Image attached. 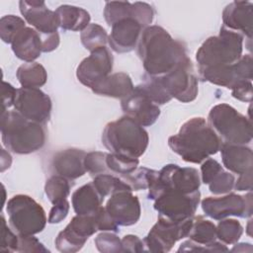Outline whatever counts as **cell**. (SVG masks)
<instances>
[{"instance_id":"cell-1","label":"cell","mask_w":253,"mask_h":253,"mask_svg":"<svg viewBox=\"0 0 253 253\" xmlns=\"http://www.w3.org/2000/svg\"><path fill=\"white\" fill-rule=\"evenodd\" d=\"M136 47L146 74L151 76L168 73L187 57L185 44L155 25L142 30Z\"/></svg>"},{"instance_id":"cell-2","label":"cell","mask_w":253,"mask_h":253,"mask_svg":"<svg viewBox=\"0 0 253 253\" xmlns=\"http://www.w3.org/2000/svg\"><path fill=\"white\" fill-rule=\"evenodd\" d=\"M222 142L204 118L197 117L182 125L177 134L168 138V145L184 161L201 163L219 151Z\"/></svg>"},{"instance_id":"cell-3","label":"cell","mask_w":253,"mask_h":253,"mask_svg":"<svg viewBox=\"0 0 253 253\" xmlns=\"http://www.w3.org/2000/svg\"><path fill=\"white\" fill-rule=\"evenodd\" d=\"M0 129L3 145L17 154L40 150L46 138L42 125L29 121L16 110L1 112Z\"/></svg>"},{"instance_id":"cell-4","label":"cell","mask_w":253,"mask_h":253,"mask_svg":"<svg viewBox=\"0 0 253 253\" xmlns=\"http://www.w3.org/2000/svg\"><path fill=\"white\" fill-rule=\"evenodd\" d=\"M147 131L128 116H124L106 125L102 142L111 153L130 158L140 157L148 146Z\"/></svg>"},{"instance_id":"cell-5","label":"cell","mask_w":253,"mask_h":253,"mask_svg":"<svg viewBox=\"0 0 253 253\" xmlns=\"http://www.w3.org/2000/svg\"><path fill=\"white\" fill-rule=\"evenodd\" d=\"M243 37L224 27L217 36L210 37L196 53L198 68L229 65L242 56Z\"/></svg>"},{"instance_id":"cell-6","label":"cell","mask_w":253,"mask_h":253,"mask_svg":"<svg viewBox=\"0 0 253 253\" xmlns=\"http://www.w3.org/2000/svg\"><path fill=\"white\" fill-rule=\"evenodd\" d=\"M207 123L222 143L245 145L252 140L251 121L228 104L213 106Z\"/></svg>"},{"instance_id":"cell-7","label":"cell","mask_w":253,"mask_h":253,"mask_svg":"<svg viewBox=\"0 0 253 253\" xmlns=\"http://www.w3.org/2000/svg\"><path fill=\"white\" fill-rule=\"evenodd\" d=\"M200 173L193 167L167 164L160 171L150 169L148 174V199L156 200L168 191L191 194L199 190Z\"/></svg>"},{"instance_id":"cell-8","label":"cell","mask_w":253,"mask_h":253,"mask_svg":"<svg viewBox=\"0 0 253 253\" xmlns=\"http://www.w3.org/2000/svg\"><path fill=\"white\" fill-rule=\"evenodd\" d=\"M6 211L10 227L19 236L42 232L47 221L42 205L27 195L13 196L7 202Z\"/></svg>"},{"instance_id":"cell-9","label":"cell","mask_w":253,"mask_h":253,"mask_svg":"<svg viewBox=\"0 0 253 253\" xmlns=\"http://www.w3.org/2000/svg\"><path fill=\"white\" fill-rule=\"evenodd\" d=\"M159 84L172 99L182 103L194 101L198 95V77L192 60L187 56L166 74L156 76Z\"/></svg>"},{"instance_id":"cell-10","label":"cell","mask_w":253,"mask_h":253,"mask_svg":"<svg viewBox=\"0 0 253 253\" xmlns=\"http://www.w3.org/2000/svg\"><path fill=\"white\" fill-rule=\"evenodd\" d=\"M193 223V217L184 221L175 222L158 216L156 223L143 239L146 251L168 252L178 240L189 235Z\"/></svg>"},{"instance_id":"cell-11","label":"cell","mask_w":253,"mask_h":253,"mask_svg":"<svg viewBox=\"0 0 253 253\" xmlns=\"http://www.w3.org/2000/svg\"><path fill=\"white\" fill-rule=\"evenodd\" d=\"M154 201L153 207L158 216L180 222L195 215L201 201V193L199 190L191 194L168 191Z\"/></svg>"},{"instance_id":"cell-12","label":"cell","mask_w":253,"mask_h":253,"mask_svg":"<svg viewBox=\"0 0 253 253\" xmlns=\"http://www.w3.org/2000/svg\"><path fill=\"white\" fill-rule=\"evenodd\" d=\"M198 70L204 81L232 89L241 81H252L253 59L251 54H245L232 64L198 68Z\"/></svg>"},{"instance_id":"cell-13","label":"cell","mask_w":253,"mask_h":253,"mask_svg":"<svg viewBox=\"0 0 253 253\" xmlns=\"http://www.w3.org/2000/svg\"><path fill=\"white\" fill-rule=\"evenodd\" d=\"M201 206L205 214L215 220L230 215L250 217L252 215V194L249 191L244 196L230 193L223 197H207L202 200Z\"/></svg>"},{"instance_id":"cell-14","label":"cell","mask_w":253,"mask_h":253,"mask_svg":"<svg viewBox=\"0 0 253 253\" xmlns=\"http://www.w3.org/2000/svg\"><path fill=\"white\" fill-rule=\"evenodd\" d=\"M15 110L29 121L43 125L51 114V100L39 88L21 87L17 89Z\"/></svg>"},{"instance_id":"cell-15","label":"cell","mask_w":253,"mask_h":253,"mask_svg":"<svg viewBox=\"0 0 253 253\" xmlns=\"http://www.w3.org/2000/svg\"><path fill=\"white\" fill-rule=\"evenodd\" d=\"M98 231L94 214L75 215L55 238V246L63 253L79 251L88 238Z\"/></svg>"},{"instance_id":"cell-16","label":"cell","mask_w":253,"mask_h":253,"mask_svg":"<svg viewBox=\"0 0 253 253\" xmlns=\"http://www.w3.org/2000/svg\"><path fill=\"white\" fill-rule=\"evenodd\" d=\"M114 58L110 49L106 46L91 51L77 67L76 76L78 80L90 89L102 79L110 75L113 69Z\"/></svg>"},{"instance_id":"cell-17","label":"cell","mask_w":253,"mask_h":253,"mask_svg":"<svg viewBox=\"0 0 253 253\" xmlns=\"http://www.w3.org/2000/svg\"><path fill=\"white\" fill-rule=\"evenodd\" d=\"M121 107L126 116L133 119L141 126H150L158 119L160 109L137 85L121 100Z\"/></svg>"},{"instance_id":"cell-18","label":"cell","mask_w":253,"mask_h":253,"mask_svg":"<svg viewBox=\"0 0 253 253\" xmlns=\"http://www.w3.org/2000/svg\"><path fill=\"white\" fill-rule=\"evenodd\" d=\"M131 192L126 190L115 192L107 202L105 208L118 225H133L140 217L139 200Z\"/></svg>"},{"instance_id":"cell-19","label":"cell","mask_w":253,"mask_h":253,"mask_svg":"<svg viewBox=\"0 0 253 253\" xmlns=\"http://www.w3.org/2000/svg\"><path fill=\"white\" fill-rule=\"evenodd\" d=\"M20 12L28 24L40 34L46 35L57 32L59 19L56 11L49 10L44 1L22 0L19 2Z\"/></svg>"},{"instance_id":"cell-20","label":"cell","mask_w":253,"mask_h":253,"mask_svg":"<svg viewBox=\"0 0 253 253\" xmlns=\"http://www.w3.org/2000/svg\"><path fill=\"white\" fill-rule=\"evenodd\" d=\"M111 34L108 36L110 47L118 52H129L136 47L140 34L144 29L132 18L122 19L113 24Z\"/></svg>"},{"instance_id":"cell-21","label":"cell","mask_w":253,"mask_h":253,"mask_svg":"<svg viewBox=\"0 0 253 253\" xmlns=\"http://www.w3.org/2000/svg\"><path fill=\"white\" fill-rule=\"evenodd\" d=\"M252 8L253 5L249 1H233L229 3L222 12V27L240 34L243 38L245 37L251 42L253 25Z\"/></svg>"},{"instance_id":"cell-22","label":"cell","mask_w":253,"mask_h":253,"mask_svg":"<svg viewBox=\"0 0 253 253\" xmlns=\"http://www.w3.org/2000/svg\"><path fill=\"white\" fill-rule=\"evenodd\" d=\"M86 152L77 148H68L57 152L51 161V167L56 175L68 180H75L86 173L84 157Z\"/></svg>"},{"instance_id":"cell-23","label":"cell","mask_w":253,"mask_h":253,"mask_svg":"<svg viewBox=\"0 0 253 253\" xmlns=\"http://www.w3.org/2000/svg\"><path fill=\"white\" fill-rule=\"evenodd\" d=\"M11 46L18 58L26 62H34L42 52L41 34L33 28L25 27L15 36Z\"/></svg>"},{"instance_id":"cell-24","label":"cell","mask_w":253,"mask_h":253,"mask_svg":"<svg viewBox=\"0 0 253 253\" xmlns=\"http://www.w3.org/2000/svg\"><path fill=\"white\" fill-rule=\"evenodd\" d=\"M219 151L223 166L232 173L241 175L252 170L253 153L250 147L245 145L222 143Z\"/></svg>"},{"instance_id":"cell-25","label":"cell","mask_w":253,"mask_h":253,"mask_svg":"<svg viewBox=\"0 0 253 253\" xmlns=\"http://www.w3.org/2000/svg\"><path fill=\"white\" fill-rule=\"evenodd\" d=\"M134 86L129 75L126 72H117L108 75L96 85H94L91 90L101 96L112 97L117 99H123L126 97L132 90Z\"/></svg>"},{"instance_id":"cell-26","label":"cell","mask_w":253,"mask_h":253,"mask_svg":"<svg viewBox=\"0 0 253 253\" xmlns=\"http://www.w3.org/2000/svg\"><path fill=\"white\" fill-rule=\"evenodd\" d=\"M104 198L98 193L93 183H88L74 191L71 203L74 211L80 215L94 214L101 207Z\"/></svg>"},{"instance_id":"cell-27","label":"cell","mask_w":253,"mask_h":253,"mask_svg":"<svg viewBox=\"0 0 253 253\" xmlns=\"http://www.w3.org/2000/svg\"><path fill=\"white\" fill-rule=\"evenodd\" d=\"M59 27L64 31H83L90 23V14L83 8L72 5H61L56 9Z\"/></svg>"},{"instance_id":"cell-28","label":"cell","mask_w":253,"mask_h":253,"mask_svg":"<svg viewBox=\"0 0 253 253\" xmlns=\"http://www.w3.org/2000/svg\"><path fill=\"white\" fill-rule=\"evenodd\" d=\"M18 81L22 87L39 88L45 84L47 73L39 62H27L18 67L16 72Z\"/></svg>"},{"instance_id":"cell-29","label":"cell","mask_w":253,"mask_h":253,"mask_svg":"<svg viewBox=\"0 0 253 253\" xmlns=\"http://www.w3.org/2000/svg\"><path fill=\"white\" fill-rule=\"evenodd\" d=\"M190 240L201 244L208 245L216 240V226L213 222L205 219L202 215L193 216V223L189 232Z\"/></svg>"},{"instance_id":"cell-30","label":"cell","mask_w":253,"mask_h":253,"mask_svg":"<svg viewBox=\"0 0 253 253\" xmlns=\"http://www.w3.org/2000/svg\"><path fill=\"white\" fill-rule=\"evenodd\" d=\"M44 192L52 205L61 203L67 200L70 194L69 180L59 175H53L46 180Z\"/></svg>"},{"instance_id":"cell-31","label":"cell","mask_w":253,"mask_h":253,"mask_svg":"<svg viewBox=\"0 0 253 253\" xmlns=\"http://www.w3.org/2000/svg\"><path fill=\"white\" fill-rule=\"evenodd\" d=\"M92 183L102 198L112 195L118 191H132L121 177L119 178L109 173L95 176Z\"/></svg>"},{"instance_id":"cell-32","label":"cell","mask_w":253,"mask_h":253,"mask_svg":"<svg viewBox=\"0 0 253 253\" xmlns=\"http://www.w3.org/2000/svg\"><path fill=\"white\" fill-rule=\"evenodd\" d=\"M81 42L86 49L93 51L99 47L105 46L108 42V34L106 30L98 24H89L80 35Z\"/></svg>"},{"instance_id":"cell-33","label":"cell","mask_w":253,"mask_h":253,"mask_svg":"<svg viewBox=\"0 0 253 253\" xmlns=\"http://www.w3.org/2000/svg\"><path fill=\"white\" fill-rule=\"evenodd\" d=\"M104 17L107 24L110 27L122 19H126V18L134 19L133 3L122 2V1L106 2L105 9H104Z\"/></svg>"},{"instance_id":"cell-34","label":"cell","mask_w":253,"mask_h":253,"mask_svg":"<svg viewBox=\"0 0 253 253\" xmlns=\"http://www.w3.org/2000/svg\"><path fill=\"white\" fill-rule=\"evenodd\" d=\"M243 233L240 222L234 218L220 219L216 225V237L223 244L236 243Z\"/></svg>"},{"instance_id":"cell-35","label":"cell","mask_w":253,"mask_h":253,"mask_svg":"<svg viewBox=\"0 0 253 253\" xmlns=\"http://www.w3.org/2000/svg\"><path fill=\"white\" fill-rule=\"evenodd\" d=\"M138 158H130L121 154L107 153L106 165L112 173L126 175L132 173L138 166Z\"/></svg>"},{"instance_id":"cell-36","label":"cell","mask_w":253,"mask_h":253,"mask_svg":"<svg viewBox=\"0 0 253 253\" xmlns=\"http://www.w3.org/2000/svg\"><path fill=\"white\" fill-rule=\"evenodd\" d=\"M26 27L25 21L15 15L3 16L0 20V37L6 43H11L15 36Z\"/></svg>"},{"instance_id":"cell-37","label":"cell","mask_w":253,"mask_h":253,"mask_svg":"<svg viewBox=\"0 0 253 253\" xmlns=\"http://www.w3.org/2000/svg\"><path fill=\"white\" fill-rule=\"evenodd\" d=\"M106 152L100 151L86 153L84 157V166L86 172H88L92 177L109 172V169L106 165Z\"/></svg>"},{"instance_id":"cell-38","label":"cell","mask_w":253,"mask_h":253,"mask_svg":"<svg viewBox=\"0 0 253 253\" xmlns=\"http://www.w3.org/2000/svg\"><path fill=\"white\" fill-rule=\"evenodd\" d=\"M234 183L235 178L233 174L221 170L212 178V180L208 185L211 193H212L213 195H222L228 194L230 191H232Z\"/></svg>"},{"instance_id":"cell-39","label":"cell","mask_w":253,"mask_h":253,"mask_svg":"<svg viewBox=\"0 0 253 253\" xmlns=\"http://www.w3.org/2000/svg\"><path fill=\"white\" fill-rule=\"evenodd\" d=\"M96 248L103 253L123 252L122 239H120L115 233L102 232L97 235L94 240Z\"/></svg>"},{"instance_id":"cell-40","label":"cell","mask_w":253,"mask_h":253,"mask_svg":"<svg viewBox=\"0 0 253 253\" xmlns=\"http://www.w3.org/2000/svg\"><path fill=\"white\" fill-rule=\"evenodd\" d=\"M150 169L146 167L136 168L132 173L122 175L121 178L130 187L132 191L145 190L148 187V174Z\"/></svg>"},{"instance_id":"cell-41","label":"cell","mask_w":253,"mask_h":253,"mask_svg":"<svg viewBox=\"0 0 253 253\" xmlns=\"http://www.w3.org/2000/svg\"><path fill=\"white\" fill-rule=\"evenodd\" d=\"M19 236L14 233L7 225L5 217L1 214V237L0 251L1 252H17Z\"/></svg>"},{"instance_id":"cell-42","label":"cell","mask_w":253,"mask_h":253,"mask_svg":"<svg viewBox=\"0 0 253 253\" xmlns=\"http://www.w3.org/2000/svg\"><path fill=\"white\" fill-rule=\"evenodd\" d=\"M178 252H199V251H207V252H224V251H228V248L222 243V242H217L216 240L208 244V245H201L198 244L192 240H187L184 241L179 249L177 250Z\"/></svg>"},{"instance_id":"cell-43","label":"cell","mask_w":253,"mask_h":253,"mask_svg":"<svg viewBox=\"0 0 253 253\" xmlns=\"http://www.w3.org/2000/svg\"><path fill=\"white\" fill-rule=\"evenodd\" d=\"M17 252H49V250L34 235H25L19 236Z\"/></svg>"},{"instance_id":"cell-44","label":"cell","mask_w":253,"mask_h":253,"mask_svg":"<svg viewBox=\"0 0 253 253\" xmlns=\"http://www.w3.org/2000/svg\"><path fill=\"white\" fill-rule=\"evenodd\" d=\"M97 228L101 231H119V225L114 221L106 208L100 207V209L94 213Z\"/></svg>"},{"instance_id":"cell-45","label":"cell","mask_w":253,"mask_h":253,"mask_svg":"<svg viewBox=\"0 0 253 253\" xmlns=\"http://www.w3.org/2000/svg\"><path fill=\"white\" fill-rule=\"evenodd\" d=\"M221 170H223L222 166L213 158L209 157L202 163V166H201L202 182L208 185L212 180V178Z\"/></svg>"},{"instance_id":"cell-46","label":"cell","mask_w":253,"mask_h":253,"mask_svg":"<svg viewBox=\"0 0 253 253\" xmlns=\"http://www.w3.org/2000/svg\"><path fill=\"white\" fill-rule=\"evenodd\" d=\"M252 94L251 81H241L231 89L232 97L242 102H251Z\"/></svg>"},{"instance_id":"cell-47","label":"cell","mask_w":253,"mask_h":253,"mask_svg":"<svg viewBox=\"0 0 253 253\" xmlns=\"http://www.w3.org/2000/svg\"><path fill=\"white\" fill-rule=\"evenodd\" d=\"M69 211V203L67 200L53 205L49 211V215L47 218L48 223H59L61 222L68 214Z\"/></svg>"},{"instance_id":"cell-48","label":"cell","mask_w":253,"mask_h":253,"mask_svg":"<svg viewBox=\"0 0 253 253\" xmlns=\"http://www.w3.org/2000/svg\"><path fill=\"white\" fill-rule=\"evenodd\" d=\"M122 246L123 252H142L146 251L144 248L143 241L138 238L136 235L127 234L125 235L122 239Z\"/></svg>"},{"instance_id":"cell-49","label":"cell","mask_w":253,"mask_h":253,"mask_svg":"<svg viewBox=\"0 0 253 253\" xmlns=\"http://www.w3.org/2000/svg\"><path fill=\"white\" fill-rule=\"evenodd\" d=\"M17 95V89H15L10 83L2 82V112L7 111L11 106H14Z\"/></svg>"},{"instance_id":"cell-50","label":"cell","mask_w":253,"mask_h":253,"mask_svg":"<svg viewBox=\"0 0 253 253\" xmlns=\"http://www.w3.org/2000/svg\"><path fill=\"white\" fill-rule=\"evenodd\" d=\"M41 38L42 42V52H50L57 48L59 44V35L57 32L46 35L41 34Z\"/></svg>"},{"instance_id":"cell-51","label":"cell","mask_w":253,"mask_h":253,"mask_svg":"<svg viewBox=\"0 0 253 253\" xmlns=\"http://www.w3.org/2000/svg\"><path fill=\"white\" fill-rule=\"evenodd\" d=\"M252 173L253 170H249L241 175L234 183V189L236 191H251L252 190Z\"/></svg>"},{"instance_id":"cell-52","label":"cell","mask_w":253,"mask_h":253,"mask_svg":"<svg viewBox=\"0 0 253 253\" xmlns=\"http://www.w3.org/2000/svg\"><path fill=\"white\" fill-rule=\"evenodd\" d=\"M251 244H249V243H239V244H236L235 246H237V247H241V249L239 248L237 251H240V252H244V251H249V252H251L250 250H248V249H246V247L247 246H250Z\"/></svg>"},{"instance_id":"cell-53","label":"cell","mask_w":253,"mask_h":253,"mask_svg":"<svg viewBox=\"0 0 253 253\" xmlns=\"http://www.w3.org/2000/svg\"><path fill=\"white\" fill-rule=\"evenodd\" d=\"M250 223H251V219H250L249 222H248V232H247L248 235H251V232H250V230H251V229H250Z\"/></svg>"}]
</instances>
